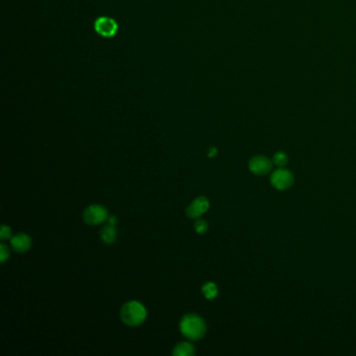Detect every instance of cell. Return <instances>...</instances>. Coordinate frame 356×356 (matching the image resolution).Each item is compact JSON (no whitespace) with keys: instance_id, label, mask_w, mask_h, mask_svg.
<instances>
[{"instance_id":"7","label":"cell","mask_w":356,"mask_h":356,"mask_svg":"<svg viewBox=\"0 0 356 356\" xmlns=\"http://www.w3.org/2000/svg\"><path fill=\"white\" fill-rule=\"evenodd\" d=\"M209 206L210 203L206 196H199L186 209V214L190 218H197L209 209Z\"/></svg>"},{"instance_id":"14","label":"cell","mask_w":356,"mask_h":356,"mask_svg":"<svg viewBox=\"0 0 356 356\" xmlns=\"http://www.w3.org/2000/svg\"><path fill=\"white\" fill-rule=\"evenodd\" d=\"M10 257V251L7 245L2 244L0 245V260L4 263Z\"/></svg>"},{"instance_id":"15","label":"cell","mask_w":356,"mask_h":356,"mask_svg":"<svg viewBox=\"0 0 356 356\" xmlns=\"http://www.w3.org/2000/svg\"><path fill=\"white\" fill-rule=\"evenodd\" d=\"M11 234H12L11 228L6 225H3L2 231H0V239H2V241H8L9 239H11Z\"/></svg>"},{"instance_id":"11","label":"cell","mask_w":356,"mask_h":356,"mask_svg":"<svg viewBox=\"0 0 356 356\" xmlns=\"http://www.w3.org/2000/svg\"><path fill=\"white\" fill-rule=\"evenodd\" d=\"M202 292L208 300H213L218 294L217 286L212 282H207L206 284H204V286L202 287Z\"/></svg>"},{"instance_id":"8","label":"cell","mask_w":356,"mask_h":356,"mask_svg":"<svg viewBox=\"0 0 356 356\" xmlns=\"http://www.w3.org/2000/svg\"><path fill=\"white\" fill-rule=\"evenodd\" d=\"M31 240L24 233H19L11 239V247L17 253H25L30 249Z\"/></svg>"},{"instance_id":"16","label":"cell","mask_w":356,"mask_h":356,"mask_svg":"<svg viewBox=\"0 0 356 356\" xmlns=\"http://www.w3.org/2000/svg\"><path fill=\"white\" fill-rule=\"evenodd\" d=\"M216 148H214V147H212L211 148V150H210V152H209V154H208V156L209 157H214L215 156V154H216Z\"/></svg>"},{"instance_id":"5","label":"cell","mask_w":356,"mask_h":356,"mask_svg":"<svg viewBox=\"0 0 356 356\" xmlns=\"http://www.w3.org/2000/svg\"><path fill=\"white\" fill-rule=\"evenodd\" d=\"M94 29L101 37L112 38L118 30V24L110 17H99L94 22Z\"/></svg>"},{"instance_id":"3","label":"cell","mask_w":356,"mask_h":356,"mask_svg":"<svg viewBox=\"0 0 356 356\" xmlns=\"http://www.w3.org/2000/svg\"><path fill=\"white\" fill-rule=\"evenodd\" d=\"M109 218L108 210L103 205H90L83 212L84 222L90 226H96L105 223Z\"/></svg>"},{"instance_id":"6","label":"cell","mask_w":356,"mask_h":356,"mask_svg":"<svg viewBox=\"0 0 356 356\" xmlns=\"http://www.w3.org/2000/svg\"><path fill=\"white\" fill-rule=\"evenodd\" d=\"M273 168V161L265 156H254L249 162V169L257 176H265L270 173Z\"/></svg>"},{"instance_id":"10","label":"cell","mask_w":356,"mask_h":356,"mask_svg":"<svg viewBox=\"0 0 356 356\" xmlns=\"http://www.w3.org/2000/svg\"><path fill=\"white\" fill-rule=\"evenodd\" d=\"M173 354L175 356H192L194 355V347L190 343L182 342L175 347Z\"/></svg>"},{"instance_id":"4","label":"cell","mask_w":356,"mask_h":356,"mask_svg":"<svg viewBox=\"0 0 356 356\" xmlns=\"http://www.w3.org/2000/svg\"><path fill=\"white\" fill-rule=\"evenodd\" d=\"M294 181L293 173L284 167H279L270 176V184L278 190H286L292 187Z\"/></svg>"},{"instance_id":"1","label":"cell","mask_w":356,"mask_h":356,"mask_svg":"<svg viewBox=\"0 0 356 356\" xmlns=\"http://www.w3.org/2000/svg\"><path fill=\"white\" fill-rule=\"evenodd\" d=\"M181 333L190 341H199L206 333V323L197 314H185L180 322Z\"/></svg>"},{"instance_id":"9","label":"cell","mask_w":356,"mask_h":356,"mask_svg":"<svg viewBox=\"0 0 356 356\" xmlns=\"http://www.w3.org/2000/svg\"><path fill=\"white\" fill-rule=\"evenodd\" d=\"M100 237H101V240H103L104 243H106L108 245L113 244L116 241V237H117V231L115 229V226L108 223L103 228V230H101Z\"/></svg>"},{"instance_id":"12","label":"cell","mask_w":356,"mask_h":356,"mask_svg":"<svg viewBox=\"0 0 356 356\" xmlns=\"http://www.w3.org/2000/svg\"><path fill=\"white\" fill-rule=\"evenodd\" d=\"M273 163L278 167H285L288 163V156L284 151H277L273 157Z\"/></svg>"},{"instance_id":"2","label":"cell","mask_w":356,"mask_h":356,"mask_svg":"<svg viewBox=\"0 0 356 356\" xmlns=\"http://www.w3.org/2000/svg\"><path fill=\"white\" fill-rule=\"evenodd\" d=\"M121 318L126 325L136 327L144 322L146 318V310L141 303L137 301H130L122 307Z\"/></svg>"},{"instance_id":"13","label":"cell","mask_w":356,"mask_h":356,"mask_svg":"<svg viewBox=\"0 0 356 356\" xmlns=\"http://www.w3.org/2000/svg\"><path fill=\"white\" fill-rule=\"evenodd\" d=\"M194 230L199 234H204L208 230V224L205 219H197L194 223Z\"/></svg>"}]
</instances>
